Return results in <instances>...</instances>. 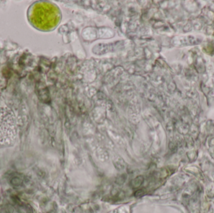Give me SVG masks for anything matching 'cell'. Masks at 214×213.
<instances>
[{
    "instance_id": "cell-1",
    "label": "cell",
    "mask_w": 214,
    "mask_h": 213,
    "mask_svg": "<svg viewBox=\"0 0 214 213\" xmlns=\"http://www.w3.org/2000/svg\"><path fill=\"white\" fill-rule=\"evenodd\" d=\"M18 128L14 113L8 107L0 108V148L15 144Z\"/></svg>"
}]
</instances>
